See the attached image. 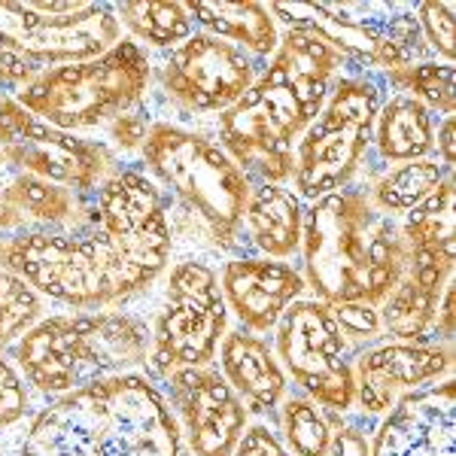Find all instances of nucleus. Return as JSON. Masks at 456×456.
Segmentation results:
<instances>
[{
	"instance_id": "obj_18",
	"label": "nucleus",
	"mask_w": 456,
	"mask_h": 456,
	"mask_svg": "<svg viewBox=\"0 0 456 456\" xmlns=\"http://www.w3.org/2000/svg\"><path fill=\"white\" fill-rule=\"evenodd\" d=\"M228 316L253 335H268L281 322L292 301L305 298L307 286L292 262L265 259V256H228L219 268Z\"/></svg>"
},
{
	"instance_id": "obj_2",
	"label": "nucleus",
	"mask_w": 456,
	"mask_h": 456,
	"mask_svg": "<svg viewBox=\"0 0 456 456\" xmlns=\"http://www.w3.org/2000/svg\"><path fill=\"white\" fill-rule=\"evenodd\" d=\"M12 456H186V447L156 380L125 371L49 399Z\"/></svg>"
},
{
	"instance_id": "obj_27",
	"label": "nucleus",
	"mask_w": 456,
	"mask_h": 456,
	"mask_svg": "<svg viewBox=\"0 0 456 456\" xmlns=\"http://www.w3.org/2000/svg\"><path fill=\"white\" fill-rule=\"evenodd\" d=\"M402 238L408 244V253H441V256H456V189L453 176H447L444 183L423 198L414 210H408L402 216Z\"/></svg>"
},
{
	"instance_id": "obj_39",
	"label": "nucleus",
	"mask_w": 456,
	"mask_h": 456,
	"mask_svg": "<svg viewBox=\"0 0 456 456\" xmlns=\"http://www.w3.org/2000/svg\"><path fill=\"white\" fill-rule=\"evenodd\" d=\"M432 159H438L444 167L456 165V146H453V116H441V122H436V152Z\"/></svg>"
},
{
	"instance_id": "obj_38",
	"label": "nucleus",
	"mask_w": 456,
	"mask_h": 456,
	"mask_svg": "<svg viewBox=\"0 0 456 456\" xmlns=\"http://www.w3.org/2000/svg\"><path fill=\"white\" fill-rule=\"evenodd\" d=\"M429 341L432 344H453V281L447 283L444 296H441V301H438Z\"/></svg>"
},
{
	"instance_id": "obj_34",
	"label": "nucleus",
	"mask_w": 456,
	"mask_h": 456,
	"mask_svg": "<svg viewBox=\"0 0 456 456\" xmlns=\"http://www.w3.org/2000/svg\"><path fill=\"white\" fill-rule=\"evenodd\" d=\"M34 411V393L6 353H0V432L12 429Z\"/></svg>"
},
{
	"instance_id": "obj_36",
	"label": "nucleus",
	"mask_w": 456,
	"mask_h": 456,
	"mask_svg": "<svg viewBox=\"0 0 456 456\" xmlns=\"http://www.w3.org/2000/svg\"><path fill=\"white\" fill-rule=\"evenodd\" d=\"M232 456H289V451L283 447L274 426L256 420V423H249L244 429V436L238 438Z\"/></svg>"
},
{
	"instance_id": "obj_42",
	"label": "nucleus",
	"mask_w": 456,
	"mask_h": 456,
	"mask_svg": "<svg viewBox=\"0 0 456 456\" xmlns=\"http://www.w3.org/2000/svg\"><path fill=\"white\" fill-rule=\"evenodd\" d=\"M0 98H4V94H0Z\"/></svg>"
},
{
	"instance_id": "obj_29",
	"label": "nucleus",
	"mask_w": 456,
	"mask_h": 456,
	"mask_svg": "<svg viewBox=\"0 0 456 456\" xmlns=\"http://www.w3.org/2000/svg\"><path fill=\"white\" fill-rule=\"evenodd\" d=\"M274 423L289 456H329V414L314 399L286 393Z\"/></svg>"
},
{
	"instance_id": "obj_8",
	"label": "nucleus",
	"mask_w": 456,
	"mask_h": 456,
	"mask_svg": "<svg viewBox=\"0 0 456 456\" xmlns=\"http://www.w3.org/2000/svg\"><path fill=\"white\" fill-rule=\"evenodd\" d=\"M387 88L371 73H341L329 88L316 119L296 143L289 189L301 201H316L347 189L371 152V131Z\"/></svg>"
},
{
	"instance_id": "obj_35",
	"label": "nucleus",
	"mask_w": 456,
	"mask_h": 456,
	"mask_svg": "<svg viewBox=\"0 0 456 456\" xmlns=\"http://www.w3.org/2000/svg\"><path fill=\"white\" fill-rule=\"evenodd\" d=\"M150 128H152V116H150V110H146V104H141L107 125V137H110L107 146L113 152H125V156H128V152H141Z\"/></svg>"
},
{
	"instance_id": "obj_28",
	"label": "nucleus",
	"mask_w": 456,
	"mask_h": 456,
	"mask_svg": "<svg viewBox=\"0 0 456 456\" xmlns=\"http://www.w3.org/2000/svg\"><path fill=\"white\" fill-rule=\"evenodd\" d=\"M380 86L393 88V94H408L417 104H423L432 116H453L456 107V70L453 64H444L438 58H426V61L408 64V68L380 73Z\"/></svg>"
},
{
	"instance_id": "obj_20",
	"label": "nucleus",
	"mask_w": 456,
	"mask_h": 456,
	"mask_svg": "<svg viewBox=\"0 0 456 456\" xmlns=\"http://www.w3.org/2000/svg\"><path fill=\"white\" fill-rule=\"evenodd\" d=\"M216 369L225 384L238 393L249 417L274 420L277 408L289 393V378L277 362L274 347L265 335H253L247 329H228L216 353Z\"/></svg>"
},
{
	"instance_id": "obj_10",
	"label": "nucleus",
	"mask_w": 456,
	"mask_h": 456,
	"mask_svg": "<svg viewBox=\"0 0 456 456\" xmlns=\"http://www.w3.org/2000/svg\"><path fill=\"white\" fill-rule=\"evenodd\" d=\"M228 332V307L219 289V268L204 256H183L165 271V292L150 326V359L143 371L152 380L176 369L216 365Z\"/></svg>"
},
{
	"instance_id": "obj_13",
	"label": "nucleus",
	"mask_w": 456,
	"mask_h": 456,
	"mask_svg": "<svg viewBox=\"0 0 456 456\" xmlns=\"http://www.w3.org/2000/svg\"><path fill=\"white\" fill-rule=\"evenodd\" d=\"M271 347L301 395L335 414L356 408L353 350L344 341L329 305L316 298L292 301L274 326Z\"/></svg>"
},
{
	"instance_id": "obj_14",
	"label": "nucleus",
	"mask_w": 456,
	"mask_h": 456,
	"mask_svg": "<svg viewBox=\"0 0 456 456\" xmlns=\"http://www.w3.org/2000/svg\"><path fill=\"white\" fill-rule=\"evenodd\" d=\"M262 64L213 34L195 31L161 55L159 86L186 113H225L249 92Z\"/></svg>"
},
{
	"instance_id": "obj_19",
	"label": "nucleus",
	"mask_w": 456,
	"mask_h": 456,
	"mask_svg": "<svg viewBox=\"0 0 456 456\" xmlns=\"http://www.w3.org/2000/svg\"><path fill=\"white\" fill-rule=\"evenodd\" d=\"M453 259L456 256L441 253H408L402 281L378 307L387 341L432 344V322L447 283L453 281Z\"/></svg>"
},
{
	"instance_id": "obj_41",
	"label": "nucleus",
	"mask_w": 456,
	"mask_h": 456,
	"mask_svg": "<svg viewBox=\"0 0 456 456\" xmlns=\"http://www.w3.org/2000/svg\"><path fill=\"white\" fill-rule=\"evenodd\" d=\"M0 456H6V451H0Z\"/></svg>"
},
{
	"instance_id": "obj_12",
	"label": "nucleus",
	"mask_w": 456,
	"mask_h": 456,
	"mask_svg": "<svg viewBox=\"0 0 456 456\" xmlns=\"http://www.w3.org/2000/svg\"><path fill=\"white\" fill-rule=\"evenodd\" d=\"M0 152L10 174L40 176L83 198L122 167L119 156L104 141L37 119L10 94L0 98Z\"/></svg>"
},
{
	"instance_id": "obj_11",
	"label": "nucleus",
	"mask_w": 456,
	"mask_h": 456,
	"mask_svg": "<svg viewBox=\"0 0 456 456\" xmlns=\"http://www.w3.org/2000/svg\"><path fill=\"white\" fill-rule=\"evenodd\" d=\"M122 40L113 4L0 0V49L49 70L104 55Z\"/></svg>"
},
{
	"instance_id": "obj_1",
	"label": "nucleus",
	"mask_w": 456,
	"mask_h": 456,
	"mask_svg": "<svg viewBox=\"0 0 456 456\" xmlns=\"http://www.w3.org/2000/svg\"><path fill=\"white\" fill-rule=\"evenodd\" d=\"M174 244L171 201L141 167L122 165L70 225L0 234V271L70 311H110L165 277Z\"/></svg>"
},
{
	"instance_id": "obj_26",
	"label": "nucleus",
	"mask_w": 456,
	"mask_h": 456,
	"mask_svg": "<svg viewBox=\"0 0 456 456\" xmlns=\"http://www.w3.org/2000/svg\"><path fill=\"white\" fill-rule=\"evenodd\" d=\"M447 176H453V171L441 165L438 159H417V161H404V165L387 167L365 192H369V201L380 213L399 219L408 210H414L423 198H429L436 192Z\"/></svg>"
},
{
	"instance_id": "obj_4",
	"label": "nucleus",
	"mask_w": 456,
	"mask_h": 456,
	"mask_svg": "<svg viewBox=\"0 0 456 456\" xmlns=\"http://www.w3.org/2000/svg\"><path fill=\"white\" fill-rule=\"evenodd\" d=\"M150 341V322L128 311H64L43 316L6 356L31 393L49 402L113 374L143 371Z\"/></svg>"
},
{
	"instance_id": "obj_6",
	"label": "nucleus",
	"mask_w": 456,
	"mask_h": 456,
	"mask_svg": "<svg viewBox=\"0 0 456 456\" xmlns=\"http://www.w3.org/2000/svg\"><path fill=\"white\" fill-rule=\"evenodd\" d=\"M150 86L152 55L122 37L98 58L43 70L12 98L37 119L83 134L92 128H107L128 110L146 104Z\"/></svg>"
},
{
	"instance_id": "obj_22",
	"label": "nucleus",
	"mask_w": 456,
	"mask_h": 456,
	"mask_svg": "<svg viewBox=\"0 0 456 456\" xmlns=\"http://www.w3.org/2000/svg\"><path fill=\"white\" fill-rule=\"evenodd\" d=\"M83 195L31 174H6L0 183V234L53 232L70 225L83 210Z\"/></svg>"
},
{
	"instance_id": "obj_24",
	"label": "nucleus",
	"mask_w": 456,
	"mask_h": 456,
	"mask_svg": "<svg viewBox=\"0 0 456 456\" xmlns=\"http://www.w3.org/2000/svg\"><path fill=\"white\" fill-rule=\"evenodd\" d=\"M371 152L380 165L432 159L436 152V116L408 94H387L371 131Z\"/></svg>"
},
{
	"instance_id": "obj_17",
	"label": "nucleus",
	"mask_w": 456,
	"mask_h": 456,
	"mask_svg": "<svg viewBox=\"0 0 456 456\" xmlns=\"http://www.w3.org/2000/svg\"><path fill=\"white\" fill-rule=\"evenodd\" d=\"M371 456H456V380L444 378L380 417Z\"/></svg>"
},
{
	"instance_id": "obj_25",
	"label": "nucleus",
	"mask_w": 456,
	"mask_h": 456,
	"mask_svg": "<svg viewBox=\"0 0 456 456\" xmlns=\"http://www.w3.org/2000/svg\"><path fill=\"white\" fill-rule=\"evenodd\" d=\"M116 21L128 40L146 53H171L183 40L195 34V25L180 0H125L113 4Z\"/></svg>"
},
{
	"instance_id": "obj_7",
	"label": "nucleus",
	"mask_w": 456,
	"mask_h": 456,
	"mask_svg": "<svg viewBox=\"0 0 456 456\" xmlns=\"http://www.w3.org/2000/svg\"><path fill=\"white\" fill-rule=\"evenodd\" d=\"M271 16L286 31H311L326 40L347 64V73H380L426 61L414 4L341 0V4H268Z\"/></svg>"
},
{
	"instance_id": "obj_40",
	"label": "nucleus",
	"mask_w": 456,
	"mask_h": 456,
	"mask_svg": "<svg viewBox=\"0 0 456 456\" xmlns=\"http://www.w3.org/2000/svg\"><path fill=\"white\" fill-rule=\"evenodd\" d=\"M6 174H10V171H6V159H4V152H0V183L6 180Z\"/></svg>"
},
{
	"instance_id": "obj_21",
	"label": "nucleus",
	"mask_w": 456,
	"mask_h": 456,
	"mask_svg": "<svg viewBox=\"0 0 456 456\" xmlns=\"http://www.w3.org/2000/svg\"><path fill=\"white\" fill-rule=\"evenodd\" d=\"M301 228H305V201L289 186L253 183L240 225L244 256L286 262L298 256Z\"/></svg>"
},
{
	"instance_id": "obj_5",
	"label": "nucleus",
	"mask_w": 456,
	"mask_h": 456,
	"mask_svg": "<svg viewBox=\"0 0 456 456\" xmlns=\"http://www.w3.org/2000/svg\"><path fill=\"white\" fill-rule=\"evenodd\" d=\"M141 171L198 219L210 244L228 256H244L240 225L253 180L213 137L174 122H152L141 146Z\"/></svg>"
},
{
	"instance_id": "obj_32",
	"label": "nucleus",
	"mask_w": 456,
	"mask_h": 456,
	"mask_svg": "<svg viewBox=\"0 0 456 456\" xmlns=\"http://www.w3.org/2000/svg\"><path fill=\"white\" fill-rule=\"evenodd\" d=\"M453 4H436V0H423V4H414V16L417 25H420L423 43L432 53V58L444 64H453Z\"/></svg>"
},
{
	"instance_id": "obj_9",
	"label": "nucleus",
	"mask_w": 456,
	"mask_h": 456,
	"mask_svg": "<svg viewBox=\"0 0 456 456\" xmlns=\"http://www.w3.org/2000/svg\"><path fill=\"white\" fill-rule=\"evenodd\" d=\"M320 107L322 101L307 98L265 61L244 98L216 116V143L253 183L286 186L296 167V143Z\"/></svg>"
},
{
	"instance_id": "obj_33",
	"label": "nucleus",
	"mask_w": 456,
	"mask_h": 456,
	"mask_svg": "<svg viewBox=\"0 0 456 456\" xmlns=\"http://www.w3.org/2000/svg\"><path fill=\"white\" fill-rule=\"evenodd\" d=\"M332 307V316L341 329L344 341L350 344L353 356L362 353L365 347H374V344L387 341L384 329H380V316L378 307L371 305H329Z\"/></svg>"
},
{
	"instance_id": "obj_30",
	"label": "nucleus",
	"mask_w": 456,
	"mask_h": 456,
	"mask_svg": "<svg viewBox=\"0 0 456 456\" xmlns=\"http://www.w3.org/2000/svg\"><path fill=\"white\" fill-rule=\"evenodd\" d=\"M46 316V298L12 271H0V353Z\"/></svg>"
},
{
	"instance_id": "obj_16",
	"label": "nucleus",
	"mask_w": 456,
	"mask_h": 456,
	"mask_svg": "<svg viewBox=\"0 0 456 456\" xmlns=\"http://www.w3.org/2000/svg\"><path fill=\"white\" fill-rule=\"evenodd\" d=\"M451 371L453 344L380 341L353 356L356 408L380 420L399 399L451 378Z\"/></svg>"
},
{
	"instance_id": "obj_31",
	"label": "nucleus",
	"mask_w": 456,
	"mask_h": 456,
	"mask_svg": "<svg viewBox=\"0 0 456 456\" xmlns=\"http://www.w3.org/2000/svg\"><path fill=\"white\" fill-rule=\"evenodd\" d=\"M329 414V456H371V438L378 429V417L350 408L344 414Z\"/></svg>"
},
{
	"instance_id": "obj_23",
	"label": "nucleus",
	"mask_w": 456,
	"mask_h": 456,
	"mask_svg": "<svg viewBox=\"0 0 456 456\" xmlns=\"http://www.w3.org/2000/svg\"><path fill=\"white\" fill-rule=\"evenodd\" d=\"M186 12L195 31L213 34L238 46L253 61L265 64L281 43V28L271 16L268 4H223V0H186Z\"/></svg>"
},
{
	"instance_id": "obj_37",
	"label": "nucleus",
	"mask_w": 456,
	"mask_h": 456,
	"mask_svg": "<svg viewBox=\"0 0 456 456\" xmlns=\"http://www.w3.org/2000/svg\"><path fill=\"white\" fill-rule=\"evenodd\" d=\"M40 73L43 70L34 68L31 61L0 49V94H10L12 98V94H19L28 83H34Z\"/></svg>"
},
{
	"instance_id": "obj_15",
	"label": "nucleus",
	"mask_w": 456,
	"mask_h": 456,
	"mask_svg": "<svg viewBox=\"0 0 456 456\" xmlns=\"http://www.w3.org/2000/svg\"><path fill=\"white\" fill-rule=\"evenodd\" d=\"M159 389L171 404L189 456H232L249 414L216 365L176 369L159 380Z\"/></svg>"
},
{
	"instance_id": "obj_3",
	"label": "nucleus",
	"mask_w": 456,
	"mask_h": 456,
	"mask_svg": "<svg viewBox=\"0 0 456 456\" xmlns=\"http://www.w3.org/2000/svg\"><path fill=\"white\" fill-rule=\"evenodd\" d=\"M298 256L305 286L322 305L380 307L408 268L399 219L380 213L359 186L307 204Z\"/></svg>"
}]
</instances>
